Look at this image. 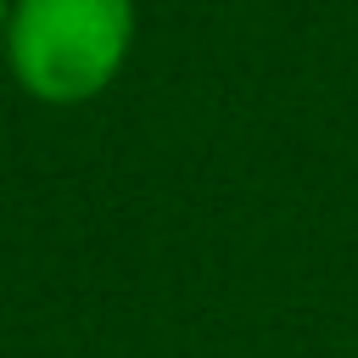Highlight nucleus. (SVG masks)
Segmentation results:
<instances>
[{"mask_svg":"<svg viewBox=\"0 0 358 358\" xmlns=\"http://www.w3.org/2000/svg\"><path fill=\"white\" fill-rule=\"evenodd\" d=\"M134 34V0H11L0 62L28 101L84 106L123 78Z\"/></svg>","mask_w":358,"mask_h":358,"instance_id":"f257e3e1","label":"nucleus"},{"mask_svg":"<svg viewBox=\"0 0 358 358\" xmlns=\"http://www.w3.org/2000/svg\"><path fill=\"white\" fill-rule=\"evenodd\" d=\"M6 11H11V0H0V39H6Z\"/></svg>","mask_w":358,"mask_h":358,"instance_id":"f03ea898","label":"nucleus"}]
</instances>
